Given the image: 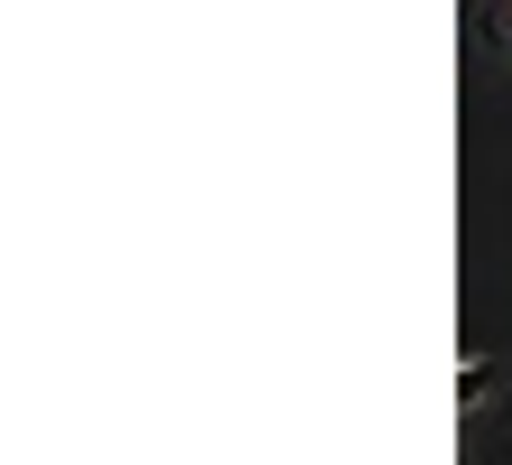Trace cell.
I'll return each instance as SVG.
<instances>
[{
  "label": "cell",
  "instance_id": "6da1fadb",
  "mask_svg": "<svg viewBox=\"0 0 512 465\" xmlns=\"http://www.w3.org/2000/svg\"><path fill=\"white\" fill-rule=\"evenodd\" d=\"M494 382H503V363H494V354H466V372H457V410L475 419V410L494 400Z\"/></svg>",
  "mask_w": 512,
  "mask_h": 465
}]
</instances>
